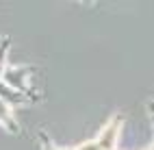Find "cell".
Masks as SVG:
<instances>
[{"instance_id":"1","label":"cell","mask_w":154,"mask_h":150,"mask_svg":"<svg viewBox=\"0 0 154 150\" xmlns=\"http://www.w3.org/2000/svg\"><path fill=\"white\" fill-rule=\"evenodd\" d=\"M122 124H124V113H115L96 135V139H89V142L76 146V150H115V139L119 135Z\"/></svg>"},{"instance_id":"2","label":"cell","mask_w":154,"mask_h":150,"mask_svg":"<svg viewBox=\"0 0 154 150\" xmlns=\"http://www.w3.org/2000/svg\"><path fill=\"white\" fill-rule=\"evenodd\" d=\"M33 72H35V67H9V70L2 72V83L9 85L11 89H15V92L26 94L30 102H35V100L42 98V94H39L35 87H30L26 83V78L33 74Z\"/></svg>"},{"instance_id":"3","label":"cell","mask_w":154,"mask_h":150,"mask_svg":"<svg viewBox=\"0 0 154 150\" xmlns=\"http://www.w3.org/2000/svg\"><path fill=\"white\" fill-rule=\"evenodd\" d=\"M0 100H2L7 107L9 105H26V102H30L26 94L15 92V89H11L9 85H5L2 81H0Z\"/></svg>"},{"instance_id":"4","label":"cell","mask_w":154,"mask_h":150,"mask_svg":"<svg viewBox=\"0 0 154 150\" xmlns=\"http://www.w3.org/2000/svg\"><path fill=\"white\" fill-rule=\"evenodd\" d=\"M37 135H39V142H42L44 150H59V148H57V146L52 144V139L48 137V133H44V131H39ZM61 150H76V146H72V148H61Z\"/></svg>"}]
</instances>
